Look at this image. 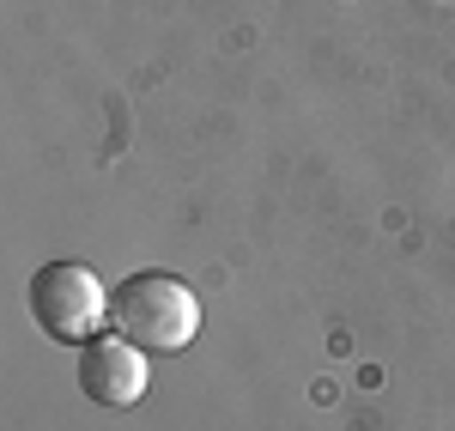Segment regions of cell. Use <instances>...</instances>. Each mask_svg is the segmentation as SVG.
<instances>
[{"instance_id": "6da1fadb", "label": "cell", "mask_w": 455, "mask_h": 431, "mask_svg": "<svg viewBox=\"0 0 455 431\" xmlns=\"http://www.w3.org/2000/svg\"><path fill=\"white\" fill-rule=\"evenodd\" d=\"M109 328L146 353H182L201 334V298L188 280H176L164 267H140L109 291Z\"/></svg>"}, {"instance_id": "7a4b0ae2", "label": "cell", "mask_w": 455, "mask_h": 431, "mask_svg": "<svg viewBox=\"0 0 455 431\" xmlns=\"http://www.w3.org/2000/svg\"><path fill=\"white\" fill-rule=\"evenodd\" d=\"M109 291L116 286H104L98 267H85V261H43L31 274V316L49 340L85 347L109 323Z\"/></svg>"}, {"instance_id": "3957f363", "label": "cell", "mask_w": 455, "mask_h": 431, "mask_svg": "<svg viewBox=\"0 0 455 431\" xmlns=\"http://www.w3.org/2000/svg\"><path fill=\"white\" fill-rule=\"evenodd\" d=\"M152 389V353L134 347L128 334H98L79 347V395L104 413H128L140 407Z\"/></svg>"}]
</instances>
